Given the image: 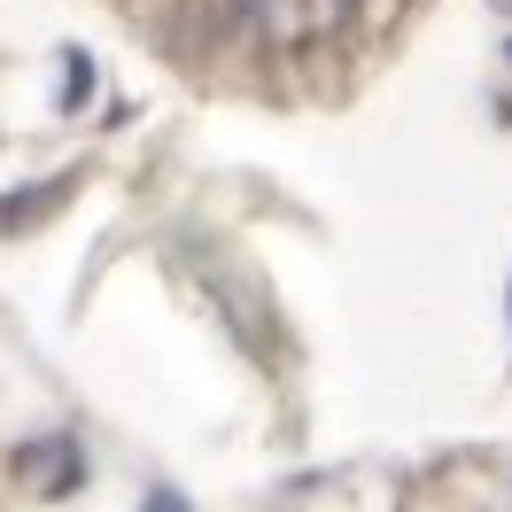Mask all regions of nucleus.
Returning a JSON list of instances; mask_svg holds the SVG:
<instances>
[{
    "label": "nucleus",
    "mask_w": 512,
    "mask_h": 512,
    "mask_svg": "<svg viewBox=\"0 0 512 512\" xmlns=\"http://www.w3.org/2000/svg\"><path fill=\"white\" fill-rule=\"evenodd\" d=\"M148 512H187V505H179V497H148Z\"/></svg>",
    "instance_id": "3"
},
{
    "label": "nucleus",
    "mask_w": 512,
    "mask_h": 512,
    "mask_svg": "<svg viewBox=\"0 0 512 512\" xmlns=\"http://www.w3.org/2000/svg\"><path fill=\"white\" fill-rule=\"evenodd\" d=\"M225 16H233L241 32H288L295 0H225Z\"/></svg>",
    "instance_id": "1"
},
{
    "label": "nucleus",
    "mask_w": 512,
    "mask_h": 512,
    "mask_svg": "<svg viewBox=\"0 0 512 512\" xmlns=\"http://www.w3.org/2000/svg\"><path fill=\"white\" fill-rule=\"evenodd\" d=\"M357 8H365V0H326V24H350Z\"/></svg>",
    "instance_id": "2"
}]
</instances>
